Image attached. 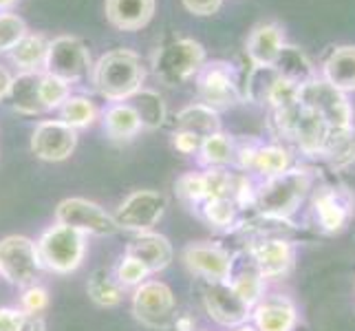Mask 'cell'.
<instances>
[{
    "instance_id": "obj_2",
    "label": "cell",
    "mask_w": 355,
    "mask_h": 331,
    "mask_svg": "<svg viewBox=\"0 0 355 331\" xmlns=\"http://www.w3.org/2000/svg\"><path fill=\"white\" fill-rule=\"evenodd\" d=\"M93 87L108 102H126L144 89L146 67L139 53L130 49H113L104 53L91 69Z\"/></svg>"
},
{
    "instance_id": "obj_47",
    "label": "cell",
    "mask_w": 355,
    "mask_h": 331,
    "mask_svg": "<svg viewBox=\"0 0 355 331\" xmlns=\"http://www.w3.org/2000/svg\"><path fill=\"white\" fill-rule=\"evenodd\" d=\"M234 331H259L254 325H250V323H245V325H241V327H234Z\"/></svg>"
},
{
    "instance_id": "obj_37",
    "label": "cell",
    "mask_w": 355,
    "mask_h": 331,
    "mask_svg": "<svg viewBox=\"0 0 355 331\" xmlns=\"http://www.w3.org/2000/svg\"><path fill=\"white\" fill-rule=\"evenodd\" d=\"M27 33V22L18 14H9V11L0 14V53H9Z\"/></svg>"
},
{
    "instance_id": "obj_46",
    "label": "cell",
    "mask_w": 355,
    "mask_h": 331,
    "mask_svg": "<svg viewBox=\"0 0 355 331\" xmlns=\"http://www.w3.org/2000/svg\"><path fill=\"white\" fill-rule=\"evenodd\" d=\"M18 5V0H0V14H5V11L14 9Z\"/></svg>"
},
{
    "instance_id": "obj_8",
    "label": "cell",
    "mask_w": 355,
    "mask_h": 331,
    "mask_svg": "<svg viewBox=\"0 0 355 331\" xmlns=\"http://www.w3.org/2000/svg\"><path fill=\"white\" fill-rule=\"evenodd\" d=\"M40 259L35 243L27 237H7L0 241V276L7 283L29 287L40 274Z\"/></svg>"
},
{
    "instance_id": "obj_18",
    "label": "cell",
    "mask_w": 355,
    "mask_h": 331,
    "mask_svg": "<svg viewBox=\"0 0 355 331\" xmlns=\"http://www.w3.org/2000/svg\"><path fill=\"white\" fill-rule=\"evenodd\" d=\"M252 321L259 331H293L298 325V312L291 300L278 296H263L252 307Z\"/></svg>"
},
{
    "instance_id": "obj_28",
    "label": "cell",
    "mask_w": 355,
    "mask_h": 331,
    "mask_svg": "<svg viewBox=\"0 0 355 331\" xmlns=\"http://www.w3.org/2000/svg\"><path fill=\"white\" fill-rule=\"evenodd\" d=\"M291 168V153L280 144H259L254 151L248 173H256L263 179L276 177Z\"/></svg>"
},
{
    "instance_id": "obj_20",
    "label": "cell",
    "mask_w": 355,
    "mask_h": 331,
    "mask_svg": "<svg viewBox=\"0 0 355 331\" xmlns=\"http://www.w3.org/2000/svg\"><path fill=\"white\" fill-rule=\"evenodd\" d=\"M126 254L137 259L148 274L162 272L170 263H173V243L162 235H153V232H144L137 239H132L126 248Z\"/></svg>"
},
{
    "instance_id": "obj_1",
    "label": "cell",
    "mask_w": 355,
    "mask_h": 331,
    "mask_svg": "<svg viewBox=\"0 0 355 331\" xmlns=\"http://www.w3.org/2000/svg\"><path fill=\"white\" fill-rule=\"evenodd\" d=\"M313 190V173L309 168H289L276 177L263 179L256 186L254 207L265 221H289L300 210Z\"/></svg>"
},
{
    "instance_id": "obj_29",
    "label": "cell",
    "mask_w": 355,
    "mask_h": 331,
    "mask_svg": "<svg viewBox=\"0 0 355 331\" xmlns=\"http://www.w3.org/2000/svg\"><path fill=\"white\" fill-rule=\"evenodd\" d=\"M334 170L355 166V126L347 130H331L320 155Z\"/></svg>"
},
{
    "instance_id": "obj_38",
    "label": "cell",
    "mask_w": 355,
    "mask_h": 331,
    "mask_svg": "<svg viewBox=\"0 0 355 331\" xmlns=\"http://www.w3.org/2000/svg\"><path fill=\"white\" fill-rule=\"evenodd\" d=\"M115 280L121 285V287H137L141 285L146 278H148V269H146L137 259H132V256L124 254L119 259L117 267H115Z\"/></svg>"
},
{
    "instance_id": "obj_31",
    "label": "cell",
    "mask_w": 355,
    "mask_h": 331,
    "mask_svg": "<svg viewBox=\"0 0 355 331\" xmlns=\"http://www.w3.org/2000/svg\"><path fill=\"white\" fill-rule=\"evenodd\" d=\"M199 162L203 168H225L234 166V137L218 130L201 142Z\"/></svg>"
},
{
    "instance_id": "obj_33",
    "label": "cell",
    "mask_w": 355,
    "mask_h": 331,
    "mask_svg": "<svg viewBox=\"0 0 355 331\" xmlns=\"http://www.w3.org/2000/svg\"><path fill=\"white\" fill-rule=\"evenodd\" d=\"M97 119V106L84 95H69V100L60 106V121L71 128H89Z\"/></svg>"
},
{
    "instance_id": "obj_24",
    "label": "cell",
    "mask_w": 355,
    "mask_h": 331,
    "mask_svg": "<svg viewBox=\"0 0 355 331\" xmlns=\"http://www.w3.org/2000/svg\"><path fill=\"white\" fill-rule=\"evenodd\" d=\"M104 133L115 142H130L139 135L141 121L128 102H113L102 115Z\"/></svg>"
},
{
    "instance_id": "obj_11",
    "label": "cell",
    "mask_w": 355,
    "mask_h": 331,
    "mask_svg": "<svg viewBox=\"0 0 355 331\" xmlns=\"http://www.w3.org/2000/svg\"><path fill=\"white\" fill-rule=\"evenodd\" d=\"M175 294L162 280H144L132 296V314L148 329H168L175 321Z\"/></svg>"
},
{
    "instance_id": "obj_21",
    "label": "cell",
    "mask_w": 355,
    "mask_h": 331,
    "mask_svg": "<svg viewBox=\"0 0 355 331\" xmlns=\"http://www.w3.org/2000/svg\"><path fill=\"white\" fill-rule=\"evenodd\" d=\"M155 0H106V18L119 31H139L155 16Z\"/></svg>"
},
{
    "instance_id": "obj_10",
    "label": "cell",
    "mask_w": 355,
    "mask_h": 331,
    "mask_svg": "<svg viewBox=\"0 0 355 331\" xmlns=\"http://www.w3.org/2000/svg\"><path fill=\"white\" fill-rule=\"evenodd\" d=\"M91 69V53L80 38L60 35V38L49 40L44 73H51V76L73 84L87 78Z\"/></svg>"
},
{
    "instance_id": "obj_26",
    "label": "cell",
    "mask_w": 355,
    "mask_h": 331,
    "mask_svg": "<svg viewBox=\"0 0 355 331\" xmlns=\"http://www.w3.org/2000/svg\"><path fill=\"white\" fill-rule=\"evenodd\" d=\"M272 69H274V73L278 78L289 80V82L296 84V87L318 78V71L311 65V60L307 58V53L300 51L298 46H291V44L283 46V51H280V56H278V60L274 62Z\"/></svg>"
},
{
    "instance_id": "obj_43",
    "label": "cell",
    "mask_w": 355,
    "mask_h": 331,
    "mask_svg": "<svg viewBox=\"0 0 355 331\" xmlns=\"http://www.w3.org/2000/svg\"><path fill=\"white\" fill-rule=\"evenodd\" d=\"M18 331H44V321L40 316H31V314H24L22 316V323L18 327Z\"/></svg>"
},
{
    "instance_id": "obj_27",
    "label": "cell",
    "mask_w": 355,
    "mask_h": 331,
    "mask_svg": "<svg viewBox=\"0 0 355 331\" xmlns=\"http://www.w3.org/2000/svg\"><path fill=\"white\" fill-rule=\"evenodd\" d=\"M49 40L42 33H27L24 38L11 49L9 58L22 73H40L46 62Z\"/></svg>"
},
{
    "instance_id": "obj_19",
    "label": "cell",
    "mask_w": 355,
    "mask_h": 331,
    "mask_svg": "<svg viewBox=\"0 0 355 331\" xmlns=\"http://www.w3.org/2000/svg\"><path fill=\"white\" fill-rule=\"evenodd\" d=\"M227 283L250 307H254V305H259L263 300L265 289H267V280L261 276L259 267L254 265L252 256L248 252H245L241 259L232 256V269H230Z\"/></svg>"
},
{
    "instance_id": "obj_22",
    "label": "cell",
    "mask_w": 355,
    "mask_h": 331,
    "mask_svg": "<svg viewBox=\"0 0 355 331\" xmlns=\"http://www.w3.org/2000/svg\"><path fill=\"white\" fill-rule=\"evenodd\" d=\"M320 78L342 93H347V95L353 93L355 91V46L353 44L334 46L322 62Z\"/></svg>"
},
{
    "instance_id": "obj_6",
    "label": "cell",
    "mask_w": 355,
    "mask_h": 331,
    "mask_svg": "<svg viewBox=\"0 0 355 331\" xmlns=\"http://www.w3.org/2000/svg\"><path fill=\"white\" fill-rule=\"evenodd\" d=\"M197 91L201 104L214 110H225L236 106L243 100V89L236 78V69L223 60L205 62L203 69L197 73Z\"/></svg>"
},
{
    "instance_id": "obj_4",
    "label": "cell",
    "mask_w": 355,
    "mask_h": 331,
    "mask_svg": "<svg viewBox=\"0 0 355 331\" xmlns=\"http://www.w3.org/2000/svg\"><path fill=\"white\" fill-rule=\"evenodd\" d=\"M40 265L55 274H71L82 265L87 254V237L67 226H51L35 243Z\"/></svg>"
},
{
    "instance_id": "obj_12",
    "label": "cell",
    "mask_w": 355,
    "mask_h": 331,
    "mask_svg": "<svg viewBox=\"0 0 355 331\" xmlns=\"http://www.w3.org/2000/svg\"><path fill=\"white\" fill-rule=\"evenodd\" d=\"M168 207V197L157 190H135L132 194L121 201L117 212L113 214L117 230L128 232H144L153 230Z\"/></svg>"
},
{
    "instance_id": "obj_14",
    "label": "cell",
    "mask_w": 355,
    "mask_h": 331,
    "mask_svg": "<svg viewBox=\"0 0 355 331\" xmlns=\"http://www.w3.org/2000/svg\"><path fill=\"white\" fill-rule=\"evenodd\" d=\"M78 146V130L60 119H44L33 128L31 153L42 162H64Z\"/></svg>"
},
{
    "instance_id": "obj_40",
    "label": "cell",
    "mask_w": 355,
    "mask_h": 331,
    "mask_svg": "<svg viewBox=\"0 0 355 331\" xmlns=\"http://www.w3.org/2000/svg\"><path fill=\"white\" fill-rule=\"evenodd\" d=\"M201 137H197L194 133L188 130H175L173 133V146L181 155H197L201 148Z\"/></svg>"
},
{
    "instance_id": "obj_32",
    "label": "cell",
    "mask_w": 355,
    "mask_h": 331,
    "mask_svg": "<svg viewBox=\"0 0 355 331\" xmlns=\"http://www.w3.org/2000/svg\"><path fill=\"white\" fill-rule=\"evenodd\" d=\"M87 291L91 300L100 305V307H115V305L121 303V296H124V287L117 283L108 269H97V272L91 274Z\"/></svg>"
},
{
    "instance_id": "obj_3",
    "label": "cell",
    "mask_w": 355,
    "mask_h": 331,
    "mask_svg": "<svg viewBox=\"0 0 355 331\" xmlns=\"http://www.w3.org/2000/svg\"><path fill=\"white\" fill-rule=\"evenodd\" d=\"M205 62V46L199 40L179 38L157 49L153 56V71L168 87H179V84L197 78Z\"/></svg>"
},
{
    "instance_id": "obj_23",
    "label": "cell",
    "mask_w": 355,
    "mask_h": 331,
    "mask_svg": "<svg viewBox=\"0 0 355 331\" xmlns=\"http://www.w3.org/2000/svg\"><path fill=\"white\" fill-rule=\"evenodd\" d=\"M40 76L42 73H20L11 80L7 100L20 115H40L44 106L40 102Z\"/></svg>"
},
{
    "instance_id": "obj_39",
    "label": "cell",
    "mask_w": 355,
    "mask_h": 331,
    "mask_svg": "<svg viewBox=\"0 0 355 331\" xmlns=\"http://www.w3.org/2000/svg\"><path fill=\"white\" fill-rule=\"evenodd\" d=\"M49 305V291L40 285H29L24 287L22 296H20V307L24 314H31V316H40V312L46 309Z\"/></svg>"
},
{
    "instance_id": "obj_34",
    "label": "cell",
    "mask_w": 355,
    "mask_h": 331,
    "mask_svg": "<svg viewBox=\"0 0 355 331\" xmlns=\"http://www.w3.org/2000/svg\"><path fill=\"white\" fill-rule=\"evenodd\" d=\"M201 217L218 230H230L236 223L239 207L232 199H205L199 205Z\"/></svg>"
},
{
    "instance_id": "obj_7",
    "label": "cell",
    "mask_w": 355,
    "mask_h": 331,
    "mask_svg": "<svg viewBox=\"0 0 355 331\" xmlns=\"http://www.w3.org/2000/svg\"><path fill=\"white\" fill-rule=\"evenodd\" d=\"M355 212V197L349 188L336 183H322L311 190V214L315 226L327 235L345 230Z\"/></svg>"
},
{
    "instance_id": "obj_15",
    "label": "cell",
    "mask_w": 355,
    "mask_h": 331,
    "mask_svg": "<svg viewBox=\"0 0 355 331\" xmlns=\"http://www.w3.org/2000/svg\"><path fill=\"white\" fill-rule=\"evenodd\" d=\"M183 265L192 276L203 278L205 283L227 280L232 269V254L218 243L197 241L183 250Z\"/></svg>"
},
{
    "instance_id": "obj_25",
    "label": "cell",
    "mask_w": 355,
    "mask_h": 331,
    "mask_svg": "<svg viewBox=\"0 0 355 331\" xmlns=\"http://www.w3.org/2000/svg\"><path fill=\"white\" fill-rule=\"evenodd\" d=\"M175 126H177V130H188V133L197 135V137L205 139V137H210V135L221 130V115H218V110H214L210 106L194 102V104H188L186 108L179 110L175 117Z\"/></svg>"
},
{
    "instance_id": "obj_17",
    "label": "cell",
    "mask_w": 355,
    "mask_h": 331,
    "mask_svg": "<svg viewBox=\"0 0 355 331\" xmlns=\"http://www.w3.org/2000/svg\"><path fill=\"white\" fill-rule=\"evenodd\" d=\"M285 44V31L278 22H259L245 40V53L254 69H272Z\"/></svg>"
},
{
    "instance_id": "obj_36",
    "label": "cell",
    "mask_w": 355,
    "mask_h": 331,
    "mask_svg": "<svg viewBox=\"0 0 355 331\" xmlns=\"http://www.w3.org/2000/svg\"><path fill=\"white\" fill-rule=\"evenodd\" d=\"M177 197L192 207H199L205 201V175L203 173H186L175 183Z\"/></svg>"
},
{
    "instance_id": "obj_45",
    "label": "cell",
    "mask_w": 355,
    "mask_h": 331,
    "mask_svg": "<svg viewBox=\"0 0 355 331\" xmlns=\"http://www.w3.org/2000/svg\"><path fill=\"white\" fill-rule=\"evenodd\" d=\"M11 80H14V78L9 76V71L5 67H0V100H5V97H7Z\"/></svg>"
},
{
    "instance_id": "obj_5",
    "label": "cell",
    "mask_w": 355,
    "mask_h": 331,
    "mask_svg": "<svg viewBox=\"0 0 355 331\" xmlns=\"http://www.w3.org/2000/svg\"><path fill=\"white\" fill-rule=\"evenodd\" d=\"M300 106L309 108L311 113L320 117L329 130H347L353 126V106L349 95L334 89L320 76L304 82L298 87Z\"/></svg>"
},
{
    "instance_id": "obj_13",
    "label": "cell",
    "mask_w": 355,
    "mask_h": 331,
    "mask_svg": "<svg viewBox=\"0 0 355 331\" xmlns=\"http://www.w3.org/2000/svg\"><path fill=\"white\" fill-rule=\"evenodd\" d=\"M203 305H205L207 316H210L214 323L227 329L241 327L245 323H250V318H252V307L230 287L227 280L205 283Z\"/></svg>"
},
{
    "instance_id": "obj_44",
    "label": "cell",
    "mask_w": 355,
    "mask_h": 331,
    "mask_svg": "<svg viewBox=\"0 0 355 331\" xmlns=\"http://www.w3.org/2000/svg\"><path fill=\"white\" fill-rule=\"evenodd\" d=\"M173 327H175L177 331H194V327H197V323H194V318H192V316L181 314V316H175Z\"/></svg>"
},
{
    "instance_id": "obj_30",
    "label": "cell",
    "mask_w": 355,
    "mask_h": 331,
    "mask_svg": "<svg viewBox=\"0 0 355 331\" xmlns=\"http://www.w3.org/2000/svg\"><path fill=\"white\" fill-rule=\"evenodd\" d=\"M128 104L135 108V113H137V117L141 121V128L157 130V128H162L166 124V115H168L166 102L157 91L139 89L128 100Z\"/></svg>"
},
{
    "instance_id": "obj_16",
    "label": "cell",
    "mask_w": 355,
    "mask_h": 331,
    "mask_svg": "<svg viewBox=\"0 0 355 331\" xmlns=\"http://www.w3.org/2000/svg\"><path fill=\"white\" fill-rule=\"evenodd\" d=\"M248 254L252 256L254 265L265 280H280L285 278L293 263H296V250L293 243L283 237H265L250 245Z\"/></svg>"
},
{
    "instance_id": "obj_35",
    "label": "cell",
    "mask_w": 355,
    "mask_h": 331,
    "mask_svg": "<svg viewBox=\"0 0 355 331\" xmlns=\"http://www.w3.org/2000/svg\"><path fill=\"white\" fill-rule=\"evenodd\" d=\"M71 95V84L60 80L51 73H42L40 76V102L44 106V113L46 110H53L60 108Z\"/></svg>"
},
{
    "instance_id": "obj_42",
    "label": "cell",
    "mask_w": 355,
    "mask_h": 331,
    "mask_svg": "<svg viewBox=\"0 0 355 331\" xmlns=\"http://www.w3.org/2000/svg\"><path fill=\"white\" fill-rule=\"evenodd\" d=\"M22 316H24L22 309L0 307V331H18Z\"/></svg>"
},
{
    "instance_id": "obj_41",
    "label": "cell",
    "mask_w": 355,
    "mask_h": 331,
    "mask_svg": "<svg viewBox=\"0 0 355 331\" xmlns=\"http://www.w3.org/2000/svg\"><path fill=\"white\" fill-rule=\"evenodd\" d=\"M181 3L194 16H214L221 9L223 0H181Z\"/></svg>"
},
{
    "instance_id": "obj_9",
    "label": "cell",
    "mask_w": 355,
    "mask_h": 331,
    "mask_svg": "<svg viewBox=\"0 0 355 331\" xmlns=\"http://www.w3.org/2000/svg\"><path fill=\"white\" fill-rule=\"evenodd\" d=\"M55 223L78 230L84 237H111L117 232V223L113 214H108L100 203L71 197L58 203Z\"/></svg>"
}]
</instances>
